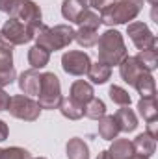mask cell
<instances>
[{
	"mask_svg": "<svg viewBox=\"0 0 158 159\" xmlns=\"http://www.w3.org/2000/svg\"><path fill=\"white\" fill-rule=\"evenodd\" d=\"M138 59V63L143 67L145 72H153L158 67V52L156 48H149V50H140L138 56H134Z\"/></svg>",
	"mask_w": 158,
	"mask_h": 159,
	"instance_id": "cb8c5ba5",
	"label": "cell"
},
{
	"mask_svg": "<svg viewBox=\"0 0 158 159\" xmlns=\"http://www.w3.org/2000/svg\"><path fill=\"white\" fill-rule=\"evenodd\" d=\"M75 41L78 43L82 48H91L97 44L99 41V34L97 30H89V28H78L75 32Z\"/></svg>",
	"mask_w": 158,
	"mask_h": 159,
	"instance_id": "484cf974",
	"label": "cell"
},
{
	"mask_svg": "<svg viewBox=\"0 0 158 159\" xmlns=\"http://www.w3.org/2000/svg\"><path fill=\"white\" fill-rule=\"evenodd\" d=\"M97 54H99V61L108 65V67H116L119 65L126 56V46L123 35L119 34L117 30H106L102 35H99L97 41Z\"/></svg>",
	"mask_w": 158,
	"mask_h": 159,
	"instance_id": "6da1fadb",
	"label": "cell"
},
{
	"mask_svg": "<svg viewBox=\"0 0 158 159\" xmlns=\"http://www.w3.org/2000/svg\"><path fill=\"white\" fill-rule=\"evenodd\" d=\"M87 78L91 80V83H97V85H102L106 83L108 80L112 78V67L97 61V63H91L89 69H87Z\"/></svg>",
	"mask_w": 158,
	"mask_h": 159,
	"instance_id": "e0dca14e",
	"label": "cell"
},
{
	"mask_svg": "<svg viewBox=\"0 0 158 159\" xmlns=\"http://www.w3.org/2000/svg\"><path fill=\"white\" fill-rule=\"evenodd\" d=\"M126 34L130 41L134 43V46L138 50H149V48H156V37L155 34L149 30V26L145 22L140 20H132L126 24Z\"/></svg>",
	"mask_w": 158,
	"mask_h": 159,
	"instance_id": "ba28073f",
	"label": "cell"
},
{
	"mask_svg": "<svg viewBox=\"0 0 158 159\" xmlns=\"http://www.w3.org/2000/svg\"><path fill=\"white\" fill-rule=\"evenodd\" d=\"M91 65V59L82 50H69L62 56V69L71 76H84Z\"/></svg>",
	"mask_w": 158,
	"mask_h": 159,
	"instance_id": "9c48e42d",
	"label": "cell"
},
{
	"mask_svg": "<svg viewBox=\"0 0 158 159\" xmlns=\"http://www.w3.org/2000/svg\"><path fill=\"white\" fill-rule=\"evenodd\" d=\"M104 115H106V106H104V102H102L101 98H97V96H93V98L84 106V117H87V119L99 120L101 117H104Z\"/></svg>",
	"mask_w": 158,
	"mask_h": 159,
	"instance_id": "d4e9b609",
	"label": "cell"
},
{
	"mask_svg": "<svg viewBox=\"0 0 158 159\" xmlns=\"http://www.w3.org/2000/svg\"><path fill=\"white\" fill-rule=\"evenodd\" d=\"M0 159H32L30 152L21 148V146H9V148H4Z\"/></svg>",
	"mask_w": 158,
	"mask_h": 159,
	"instance_id": "f1b7e54d",
	"label": "cell"
},
{
	"mask_svg": "<svg viewBox=\"0 0 158 159\" xmlns=\"http://www.w3.org/2000/svg\"><path fill=\"white\" fill-rule=\"evenodd\" d=\"M0 154H2V148H0Z\"/></svg>",
	"mask_w": 158,
	"mask_h": 159,
	"instance_id": "f35d334b",
	"label": "cell"
},
{
	"mask_svg": "<svg viewBox=\"0 0 158 159\" xmlns=\"http://www.w3.org/2000/svg\"><path fill=\"white\" fill-rule=\"evenodd\" d=\"M145 0H116L110 7L101 11V24L106 26H117L132 22L143 9Z\"/></svg>",
	"mask_w": 158,
	"mask_h": 159,
	"instance_id": "3957f363",
	"label": "cell"
},
{
	"mask_svg": "<svg viewBox=\"0 0 158 159\" xmlns=\"http://www.w3.org/2000/svg\"><path fill=\"white\" fill-rule=\"evenodd\" d=\"M73 100H77L78 104L86 106L93 96H95V91L91 87V83L84 81V80H77L73 85H71V94H69Z\"/></svg>",
	"mask_w": 158,
	"mask_h": 159,
	"instance_id": "5bb4252c",
	"label": "cell"
},
{
	"mask_svg": "<svg viewBox=\"0 0 158 159\" xmlns=\"http://www.w3.org/2000/svg\"><path fill=\"white\" fill-rule=\"evenodd\" d=\"M108 94H110L112 102L117 104V106H121V107H123V106H130V102H132L128 91L123 89V87H119V85H112L110 91H108Z\"/></svg>",
	"mask_w": 158,
	"mask_h": 159,
	"instance_id": "83f0119b",
	"label": "cell"
},
{
	"mask_svg": "<svg viewBox=\"0 0 158 159\" xmlns=\"http://www.w3.org/2000/svg\"><path fill=\"white\" fill-rule=\"evenodd\" d=\"M145 133H149L153 139H158V133H156V120H151L149 124H147V131Z\"/></svg>",
	"mask_w": 158,
	"mask_h": 159,
	"instance_id": "1f68e13d",
	"label": "cell"
},
{
	"mask_svg": "<svg viewBox=\"0 0 158 159\" xmlns=\"http://www.w3.org/2000/svg\"><path fill=\"white\" fill-rule=\"evenodd\" d=\"M7 133H9V129H7V124H6L4 120H0V143L7 139Z\"/></svg>",
	"mask_w": 158,
	"mask_h": 159,
	"instance_id": "d6a6232c",
	"label": "cell"
},
{
	"mask_svg": "<svg viewBox=\"0 0 158 159\" xmlns=\"http://www.w3.org/2000/svg\"><path fill=\"white\" fill-rule=\"evenodd\" d=\"M114 119H116V122L119 126V131H123V133H132L138 128V117L128 106H123L121 109H117Z\"/></svg>",
	"mask_w": 158,
	"mask_h": 159,
	"instance_id": "7c38bea8",
	"label": "cell"
},
{
	"mask_svg": "<svg viewBox=\"0 0 158 159\" xmlns=\"http://www.w3.org/2000/svg\"><path fill=\"white\" fill-rule=\"evenodd\" d=\"M17 83H19V89L22 94L34 98L39 94V89H41V74L36 70V69H30V70H24L19 74L17 78Z\"/></svg>",
	"mask_w": 158,
	"mask_h": 159,
	"instance_id": "30bf717a",
	"label": "cell"
},
{
	"mask_svg": "<svg viewBox=\"0 0 158 159\" xmlns=\"http://www.w3.org/2000/svg\"><path fill=\"white\" fill-rule=\"evenodd\" d=\"M130 159H145V157H140V156H136V154H134V156H132Z\"/></svg>",
	"mask_w": 158,
	"mask_h": 159,
	"instance_id": "8d00e7d4",
	"label": "cell"
},
{
	"mask_svg": "<svg viewBox=\"0 0 158 159\" xmlns=\"http://www.w3.org/2000/svg\"><path fill=\"white\" fill-rule=\"evenodd\" d=\"M108 154H110L112 159H130L134 156L132 141H128V139H114Z\"/></svg>",
	"mask_w": 158,
	"mask_h": 159,
	"instance_id": "2e32d148",
	"label": "cell"
},
{
	"mask_svg": "<svg viewBox=\"0 0 158 159\" xmlns=\"http://www.w3.org/2000/svg\"><path fill=\"white\" fill-rule=\"evenodd\" d=\"M143 72H145L143 67L138 63V59H136L134 56H126V57L119 63V74H121V80H123L125 83L132 85V87H134L136 80L140 78Z\"/></svg>",
	"mask_w": 158,
	"mask_h": 159,
	"instance_id": "8fae6325",
	"label": "cell"
},
{
	"mask_svg": "<svg viewBox=\"0 0 158 159\" xmlns=\"http://www.w3.org/2000/svg\"><path fill=\"white\" fill-rule=\"evenodd\" d=\"M48 61H50V52H47L45 48L36 44L28 50V63H30L32 69H36V70L45 69L48 65Z\"/></svg>",
	"mask_w": 158,
	"mask_h": 159,
	"instance_id": "44dd1931",
	"label": "cell"
},
{
	"mask_svg": "<svg viewBox=\"0 0 158 159\" xmlns=\"http://www.w3.org/2000/svg\"><path fill=\"white\" fill-rule=\"evenodd\" d=\"M132 146H134V154L136 156L149 159L156 150V139H153L149 133H140L132 141Z\"/></svg>",
	"mask_w": 158,
	"mask_h": 159,
	"instance_id": "4fadbf2b",
	"label": "cell"
},
{
	"mask_svg": "<svg viewBox=\"0 0 158 159\" xmlns=\"http://www.w3.org/2000/svg\"><path fill=\"white\" fill-rule=\"evenodd\" d=\"M58 109H60V113H62L65 119H69V120H80L84 117V106L78 104L77 100H73L71 96L62 98Z\"/></svg>",
	"mask_w": 158,
	"mask_h": 159,
	"instance_id": "9a60e30c",
	"label": "cell"
},
{
	"mask_svg": "<svg viewBox=\"0 0 158 159\" xmlns=\"http://www.w3.org/2000/svg\"><path fill=\"white\" fill-rule=\"evenodd\" d=\"M39 104L41 109H58L60 102H62V85H60V78L54 72H43L41 74V89H39Z\"/></svg>",
	"mask_w": 158,
	"mask_h": 159,
	"instance_id": "277c9868",
	"label": "cell"
},
{
	"mask_svg": "<svg viewBox=\"0 0 158 159\" xmlns=\"http://www.w3.org/2000/svg\"><path fill=\"white\" fill-rule=\"evenodd\" d=\"M77 24H78L80 28H89V30H99V26H101V17H99V13H95L93 9H89V7H86V9L82 11V15L78 17V20H77Z\"/></svg>",
	"mask_w": 158,
	"mask_h": 159,
	"instance_id": "4316f807",
	"label": "cell"
},
{
	"mask_svg": "<svg viewBox=\"0 0 158 159\" xmlns=\"http://www.w3.org/2000/svg\"><path fill=\"white\" fill-rule=\"evenodd\" d=\"M11 4H13V0H0V11L2 13H9Z\"/></svg>",
	"mask_w": 158,
	"mask_h": 159,
	"instance_id": "836d02e7",
	"label": "cell"
},
{
	"mask_svg": "<svg viewBox=\"0 0 158 159\" xmlns=\"http://www.w3.org/2000/svg\"><path fill=\"white\" fill-rule=\"evenodd\" d=\"M34 30L26 24H22L21 20L17 19H7L4 22V26L0 28V35L4 37V41L9 44V46H21V44H26L30 41H34Z\"/></svg>",
	"mask_w": 158,
	"mask_h": 159,
	"instance_id": "52a82bcc",
	"label": "cell"
},
{
	"mask_svg": "<svg viewBox=\"0 0 158 159\" xmlns=\"http://www.w3.org/2000/svg\"><path fill=\"white\" fill-rule=\"evenodd\" d=\"M138 113L140 117L147 122L158 119V106H156V96H141L138 102Z\"/></svg>",
	"mask_w": 158,
	"mask_h": 159,
	"instance_id": "ac0fdd59",
	"label": "cell"
},
{
	"mask_svg": "<svg viewBox=\"0 0 158 159\" xmlns=\"http://www.w3.org/2000/svg\"><path fill=\"white\" fill-rule=\"evenodd\" d=\"M147 2H149L151 6H156V4H158V0H147Z\"/></svg>",
	"mask_w": 158,
	"mask_h": 159,
	"instance_id": "d590c367",
	"label": "cell"
},
{
	"mask_svg": "<svg viewBox=\"0 0 158 159\" xmlns=\"http://www.w3.org/2000/svg\"><path fill=\"white\" fill-rule=\"evenodd\" d=\"M134 89L141 94V96H156V83L151 72H143L140 78L136 80Z\"/></svg>",
	"mask_w": 158,
	"mask_h": 159,
	"instance_id": "7402d4cb",
	"label": "cell"
},
{
	"mask_svg": "<svg viewBox=\"0 0 158 159\" xmlns=\"http://www.w3.org/2000/svg\"><path fill=\"white\" fill-rule=\"evenodd\" d=\"M84 9H86V6L80 0H63L62 2V15H63L65 20L77 22Z\"/></svg>",
	"mask_w": 158,
	"mask_h": 159,
	"instance_id": "603a6c76",
	"label": "cell"
},
{
	"mask_svg": "<svg viewBox=\"0 0 158 159\" xmlns=\"http://www.w3.org/2000/svg\"><path fill=\"white\" fill-rule=\"evenodd\" d=\"M41 109L39 104L26 96V94H15L11 96L9 100V106H7V113L13 117V119H19V120H24V122H36L41 115Z\"/></svg>",
	"mask_w": 158,
	"mask_h": 159,
	"instance_id": "8992f818",
	"label": "cell"
},
{
	"mask_svg": "<svg viewBox=\"0 0 158 159\" xmlns=\"http://www.w3.org/2000/svg\"><path fill=\"white\" fill-rule=\"evenodd\" d=\"M34 39H36V44L45 48L47 52H58L75 41V30L69 24H58L54 28H48L43 24L36 30Z\"/></svg>",
	"mask_w": 158,
	"mask_h": 159,
	"instance_id": "7a4b0ae2",
	"label": "cell"
},
{
	"mask_svg": "<svg viewBox=\"0 0 158 159\" xmlns=\"http://www.w3.org/2000/svg\"><path fill=\"white\" fill-rule=\"evenodd\" d=\"M65 152H67L69 159H89V146L80 137L69 139V143L65 146Z\"/></svg>",
	"mask_w": 158,
	"mask_h": 159,
	"instance_id": "ffe728a7",
	"label": "cell"
},
{
	"mask_svg": "<svg viewBox=\"0 0 158 159\" xmlns=\"http://www.w3.org/2000/svg\"><path fill=\"white\" fill-rule=\"evenodd\" d=\"M11 19H17L21 20L22 24L30 26L34 32L43 26V13H41V7L34 2V0H13L11 4V9L7 13Z\"/></svg>",
	"mask_w": 158,
	"mask_h": 159,
	"instance_id": "5b68a950",
	"label": "cell"
},
{
	"mask_svg": "<svg viewBox=\"0 0 158 159\" xmlns=\"http://www.w3.org/2000/svg\"><path fill=\"white\" fill-rule=\"evenodd\" d=\"M86 7L89 9H99V11H104L106 7H110L116 0H80Z\"/></svg>",
	"mask_w": 158,
	"mask_h": 159,
	"instance_id": "f546056e",
	"label": "cell"
},
{
	"mask_svg": "<svg viewBox=\"0 0 158 159\" xmlns=\"http://www.w3.org/2000/svg\"><path fill=\"white\" fill-rule=\"evenodd\" d=\"M9 100H11V96L0 87V111H7V106H9Z\"/></svg>",
	"mask_w": 158,
	"mask_h": 159,
	"instance_id": "4dcf8cb0",
	"label": "cell"
},
{
	"mask_svg": "<svg viewBox=\"0 0 158 159\" xmlns=\"http://www.w3.org/2000/svg\"><path fill=\"white\" fill-rule=\"evenodd\" d=\"M99 135L104 141L117 139L119 126H117V122H116V119H114V115H104V117L99 119Z\"/></svg>",
	"mask_w": 158,
	"mask_h": 159,
	"instance_id": "d6986e66",
	"label": "cell"
},
{
	"mask_svg": "<svg viewBox=\"0 0 158 159\" xmlns=\"http://www.w3.org/2000/svg\"><path fill=\"white\" fill-rule=\"evenodd\" d=\"M36 159H47V157H36Z\"/></svg>",
	"mask_w": 158,
	"mask_h": 159,
	"instance_id": "74e56055",
	"label": "cell"
},
{
	"mask_svg": "<svg viewBox=\"0 0 158 159\" xmlns=\"http://www.w3.org/2000/svg\"><path fill=\"white\" fill-rule=\"evenodd\" d=\"M97 159H112L110 157V154H108V150H102L99 156H97Z\"/></svg>",
	"mask_w": 158,
	"mask_h": 159,
	"instance_id": "e575fe53",
	"label": "cell"
}]
</instances>
